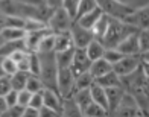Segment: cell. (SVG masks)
<instances>
[{
	"label": "cell",
	"instance_id": "obj_50",
	"mask_svg": "<svg viewBox=\"0 0 149 117\" xmlns=\"http://www.w3.org/2000/svg\"><path fill=\"white\" fill-rule=\"evenodd\" d=\"M139 58H140V63H143V64H149V50L141 52V53L139 55Z\"/></svg>",
	"mask_w": 149,
	"mask_h": 117
},
{
	"label": "cell",
	"instance_id": "obj_28",
	"mask_svg": "<svg viewBox=\"0 0 149 117\" xmlns=\"http://www.w3.org/2000/svg\"><path fill=\"white\" fill-rule=\"evenodd\" d=\"M52 52H55V35L49 33L41 40L37 53H52Z\"/></svg>",
	"mask_w": 149,
	"mask_h": 117
},
{
	"label": "cell",
	"instance_id": "obj_21",
	"mask_svg": "<svg viewBox=\"0 0 149 117\" xmlns=\"http://www.w3.org/2000/svg\"><path fill=\"white\" fill-rule=\"evenodd\" d=\"M72 47H74V46H73L70 32H63V33H56L55 35V53L64 52L67 49H72Z\"/></svg>",
	"mask_w": 149,
	"mask_h": 117
},
{
	"label": "cell",
	"instance_id": "obj_31",
	"mask_svg": "<svg viewBox=\"0 0 149 117\" xmlns=\"http://www.w3.org/2000/svg\"><path fill=\"white\" fill-rule=\"evenodd\" d=\"M97 8V0H81V3L78 6V14H76V18L81 17V15H84V14L87 12H90L93 9H96ZM74 18V20H76Z\"/></svg>",
	"mask_w": 149,
	"mask_h": 117
},
{
	"label": "cell",
	"instance_id": "obj_55",
	"mask_svg": "<svg viewBox=\"0 0 149 117\" xmlns=\"http://www.w3.org/2000/svg\"><path fill=\"white\" fill-rule=\"evenodd\" d=\"M43 2H46V0H43Z\"/></svg>",
	"mask_w": 149,
	"mask_h": 117
},
{
	"label": "cell",
	"instance_id": "obj_3",
	"mask_svg": "<svg viewBox=\"0 0 149 117\" xmlns=\"http://www.w3.org/2000/svg\"><path fill=\"white\" fill-rule=\"evenodd\" d=\"M73 23H74V20L65 12V9L58 8L52 12V15L47 20L46 26L53 35H56V33H63V32H70V27Z\"/></svg>",
	"mask_w": 149,
	"mask_h": 117
},
{
	"label": "cell",
	"instance_id": "obj_52",
	"mask_svg": "<svg viewBox=\"0 0 149 117\" xmlns=\"http://www.w3.org/2000/svg\"><path fill=\"white\" fill-rule=\"evenodd\" d=\"M6 108H8V105H6V102H5V98H3V96H0V116L5 113Z\"/></svg>",
	"mask_w": 149,
	"mask_h": 117
},
{
	"label": "cell",
	"instance_id": "obj_8",
	"mask_svg": "<svg viewBox=\"0 0 149 117\" xmlns=\"http://www.w3.org/2000/svg\"><path fill=\"white\" fill-rule=\"evenodd\" d=\"M123 22L132 26L137 31H149V5L145 6V8L135 9Z\"/></svg>",
	"mask_w": 149,
	"mask_h": 117
},
{
	"label": "cell",
	"instance_id": "obj_51",
	"mask_svg": "<svg viewBox=\"0 0 149 117\" xmlns=\"http://www.w3.org/2000/svg\"><path fill=\"white\" fill-rule=\"evenodd\" d=\"M140 68H141V72H143L145 78L149 81V64H143V63H140Z\"/></svg>",
	"mask_w": 149,
	"mask_h": 117
},
{
	"label": "cell",
	"instance_id": "obj_33",
	"mask_svg": "<svg viewBox=\"0 0 149 117\" xmlns=\"http://www.w3.org/2000/svg\"><path fill=\"white\" fill-rule=\"evenodd\" d=\"M44 27H47L46 26V23H43V22H38V20H35V18H26L24 20V32L26 33H29V32H37V31H41V29H44Z\"/></svg>",
	"mask_w": 149,
	"mask_h": 117
},
{
	"label": "cell",
	"instance_id": "obj_4",
	"mask_svg": "<svg viewBox=\"0 0 149 117\" xmlns=\"http://www.w3.org/2000/svg\"><path fill=\"white\" fill-rule=\"evenodd\" d=\"M108 117H146V116L143 114V111L137 105V100L134 99V96H131L130 93L125 91L119 107Z\"/></svg>",
	"mask_w": 149,
	"mask_h": 117
},
{
	"label": "cell",
	"instance_id": "obj_6",
	"mask_svg": "<svg viewBox=\"0 0 149 117\" xmlns=\"http://www.w3.org/2000/svg\"><path fill=\"white\" fill-rule=\"evenodd\" d=\"M56 91L63 99L72 98L74 93V76L70 68H58Z\"/></svg>",
	"mask_w": 149,
	"mask_h": 117
},
{
	"label": "cell",
	"instance_id": "obj_46",
	"mask_svg": "<svg viewBox=\"0 0 149 117\" xmlns=\"http://www.w3.org/2000/svg\"><path fill=\"white\" fill-rule=\"evenodd\" d=\"M29 63H31V53H28L26 56L20 61V63L17 64L18 67V70L20 72H26V73H29Z\"/></svg>",
	"mask_w": 149,
	"mask_h": 117
},
{
	"label": "cell",
	"instance_id": "obj_34",
	"mask_svg": "<svg viewBox=\"0 0 149 117\" xmlns=\"http://www.w3.org/2000/svg\"><path fill=\"white\" fill-rule=\"evenodd\" d=\"M2 68H3V72H5V75L8 78H11L14 73H17L18 72V67H17V64L12 61L9 56H5V58H2Z\"/></svg>",
	"mask_w": 149,
	"mask_h": 117
},
{
	"label": "cell",
	"instance_id": "obj_1",
	"mask_svg": "<svg viewBox=\"0 0 149 117\" xmlns=\"http://www.w3.org/2000/svg\"><path fill=\"white\" fill-rule=\"evenodd\" d=\"M134 32H139V31L134 29V27L130 26L128 23L122 22V20L111 18L110 26H108V31L105 33V37L100 40V43L104 44L105 49H116L126 37H130Z\"/></svg>",
	"mask_w": 149,
	"mask_h": 117
},
{
	"label": "cell",
	"instance_id": "obj_10",
	"mask_svg": "<svg viewBox=\"0 0 149 117\" xmlns=\"http://www.w3.org/2000/svg\"><path fill=\"white\" fill-rule=\"evenodd\" d=\"M90 64H91V61L88 59V56H87L85 49H76V47H74L73 64H72V67H70V70H72V73H73V76L76 78V76H79V75H82V73H85V72H88Z\"/></svg>",
	"mask_w": 149,
	"mask_h": 117
},
{
	"label": "cell",
	"instance_id": "obj_45",
	"mask_svg": "<svg viewBox=\"0 0 149 117\" xmlns=\"http://www.w3.org/2000/svg\"><path fill=\"white\" fill-rule=\"evenodd\" d=\"M38 116L40 117H61V114L58 111H53V109L43 107L41 109H38Z\"/></svg>",
	"mask_w": 149,
	"mask_h": 117
},
{
	"label": "cell",
	"instance_id": "obj_36",
	"mask_svg": "<svg viewBox=\"0 0 149 117\" xmlns=\"http://www.w3.org/2000/svg\"><path fill=\"white\" fill-rule=\"evenodd\" d=\"M81 3V0H64L63 2V8L65 9V12L74 20L78 14V6Z\"/></svg>",
	"mask_w": 149,
	"mask_h": 117
},
{
	"label": "cell",
	"instance_id": "obj_37",
	"mask_svg": "<svg viewBox=\"0 0 149 117\" xmlns=\"http://www.w3.org/2000/svg\"><path fill=\"white\" fill-rule=\"evenodd\" d=\"M116 2H119L123 6H128V8H132V9H140L149 5V0H116Z\"/></svg>",
	"mask_w": 149,
	"mask_h": 117
},
{
	"label": "cell",
	"instance_id": "obj_2",
	"mask_svg": "<svg viewBox=\"0 0 149 117\" xmlns=\"http://www.w3.org/2000/svg\"><path fill=\"white\" fill-rule=\"evenodd\" d=\"M40 56V79L44 88L56 91V79H58V65L55 59V52L52 53H38Z\"/></svg>",
	"mask_w": 149,
	"mask_h": 117
},
{
	"label": "cell",
	"instance_id": "obj_12",
	"mask_svg": "<svg viewBox=\"0 0 149 117\" xmlns=\"http://www.w3.org/2000/svg\"><path fill=\"white\" fill-rule=\"evenodd\" d=\"M49 33H52V32L47 29V27H44V29H41V31H37V32L26 33V37H24L26 50H28L29 53H37L38 46H40V43H41V40H43L46 35H49Z\"/></svg>",
	"mask_w": 149,
	"mask_h": 117
},
{
	"label": "cell",
	"instance_id": "obj_32",
	"mask_svg": "<svg viewBox=\"0 0 149 117\" xmlns=\"http://www.w3.org/2000/svg\"><path fill=\"white\" fill-rule=\"evenodd\" d=\"M5 27H14V29H23V27H24V18L3 15V29H5ZM3 29H2V31H3ZM23 31H24V29H23Z\"/></svg>",
	"mask_w": 149,
	"mask_h": 117
},
{
	"label": "cell",
	"instance_id": "obj_26",
	"mask_svg": "<svg viewBox=\"0 0 149 117\" xmlns=\"http://www.w3.org/2000/svg\"><path fill=\"white\" fill-rule=\"evenodd\" d=\"M93 84H94L93 76L88 72H85V73H82V75H79V76L74 78V91H78V90H88Z\"/></svg>",
	"mask_w": 149,
	"mask_h": 117
},
{
	"label": "cell",
	"instance_id": "obj_11",
	"mask_svg": "<svg viewBox=\"0 0 149 117\" xmlns=\"http://www.w3.org/2000/svg\"><path fill=\"white\" fill-rule=\"evenodd\" d=\"M116 49L123 55V56H135L140 55V44H139V32L131 33L130 37H126Z\"/></svg>",
	"mask_w": 149,
	"mask_h": 117
},
{
	"label": "cell",
	"instance_id": "obj_20",
	"mask_svg": "<svg viewBox=\"0 0 149 117\" xmlns=\"http://www.w3.org/2000/svg\"><path fill=\"white\" fill-rule=\"evenodd\" d=\"M85 52H87V56H88V59L91 61H97L100 58H104V52H105V47L104 44L100 43L99 40H93L91 43L85 47Z\"/></svg>",
	"mask_w": 149,
	"mask_h": 117
},
{
	"label": "cell",
	"instance_id": "obj_23",
	"mask_svg": "<svg viewBox=\"0 0 149 117\" xmlns=\"http://www.w3.org/2000/svg\"><path fill=\"white\" fill-rule=\"evenodd\" d=\"M73 100L76 102V105L81 108V111H85L87 107H88L90 104H93V100H91V94H90V88L88 90H78V91H74L73 93Z\"/></svg>",
	"mask_w": 149,
	"mask_h": 117
},
{
	"label": "cell",
	"instance_id": "obj_29",
	"mask_svg": "<svg viewBox=\"0 0 149 117\" xmlns=\"http://www.w3.org/2000/svg\"><path fill=\"white\" fill-rule=\"evenodd\" d=\"M82 114H84V117H108L107 109L102 108L100 105H97V104H94V102L87 107V109Z\"/></svg>",
	"mask_w": 149,
	"mask_h": 117
},
{
	"label": "cell",
	"instance_id": "obj_15",
	"mask_svg": "<svg viewBox=\"0 0 149 117\" xmlns=\"http://www.w3.org/2000/svg\"><path fill=\"white\" fill-rule=\"evenodd\" d=\"M102 9L97 8L96 9H93V11H90V12H87V14H84V15H81V17H78L74 22H76L79 26H82V27H85V29H90L91 31V27L96 24V22L102 17Z\"/></svg>",
	"mask_w": 149,
	"mask_h": 117
},
{
	"label": "cell",
	"instance_id": "obj_17",
	"mask_svg": "<svg viewBox=\"0 0 149 117\" xmlns=\"http://www.w3.org/2000/svg\"><path fill=\"white\" fill-rule=\"evenodd\" d=\"M61 117H84L81 108L76 105L73 98L63 99V108H61Z\"/></svg>",
	"mask_w": 149,
	"mask_h": 117
},
{
	"label": "cell",
	"instance_id": "obj_49",
	"mask_svg": "<svg viewBox=\"0 0 149 117\" xmlns=\"http://www.w3.org/2000/svg\"><path fill=\"white\" fill-rule=\"evenodd\" d=\"M17 2L23 3V5H28V6H40V5H44L43 0H17Z\"/></svg>",
	"mask_w": 149,
	"mask_h": 117
},
{
	"label": "cell",
	"instance_id": "obj_53",
	"mask_svg": "<svg viewBox=\"0 0 149 117\" xmlns=\"http://www.w3.org/2000/svg\"><path fill=\"white\" fill-rule=\"evenodd\" d=\"M3 76H6V75H5L3 68H2V58H0V78H3Z\"/></svg>",
	"mask_w": 149,
	"mask_h": 117
},
{
	"label": "cell",
	"instance_id": "obj_41",
	"mask_svg": "<svg viewBox=\"0 0 149 117\" xmlns=\"http://www.w3.org/2000/svg\"><path fill=\"white\" fill-rule=\"evenodd\" d=\"M31 98H32V93H29L28 90L18 91V102H17V105L23 107V108H28L29 104H31Z\"/></svg>",
	"mask_w": 149,
	"mask_h": 117
},
{
	"label": "cell",
	"instance_id": "obj_30",
	"mask_svg": "<svg viewBox=\"0 0 149 117\" xmlns=\"http://www.w3.org/2000/svg\"><path fill=\"white\" fill-rule=\"evenodd\" d=\"M24 90H28L29 93H40V91H43L44 90V85H43V82L41 79H40L38 76H33V75H29V78H28V82H26V88Z\"/></svg>",
	"mask_w": 149,
	"mask_h": 117
},
{
	"label": "cell",
	"instance_id": "obj_48",
	"mask_svg": "<svg viewBox=\"0 0 149 117\" xmlns=\"http://www.w3.org/2000/svg\"><path fill=\"white\" fill-rule=\"evenodd\" d=\"M22 117H40V116H38V109H33V108H31V107L24 108Z\"/></svg>",
	"mask_w": 149,
	"mask_h": 117
},
{
	"label": "cell",
	"instance_id": "obj_35",
	"mask_svg": "<svg viewBox=\"0 0 149 117\" xmlns=\"http://www.w3.org/2000/svg\"><path fill=\"white\" fill-rule=\"evenodd\" d=\"M122 58H123V55H122L117 49H105V52H104V59L107 63H110L111 65L117 64Z\"/></svg>",
	"mask_w": 149,
	"mask_h": 117
},
{
	"label": "cell",
	"instance_id": "obj_27",
	"mask_svg": "<svg viewBox=\"0 0 149 117\" xmlns=\"http://www.w3.org/2000/svg\"><path fill=\"white\" fill-rule=\"evenodd\" d=\"M2 37L5 38V41H18V40H24L26 32L23 29H14V27H5L3 31H0Z\"/></svg>",
	"mask_w": 149,
	"mask_h": 117
},
{
	"label": "cell",
	"instance_id": "obj_18",
	"mask_svg": "<svg viewBox=\"0 0 149 117\" xmlns=\"http://www.w3.org/2000/svg\"><path fill=\"white\" fill-rule=\"evenodd\" d=\"M110 20H111V17H108L107 14H102V17H100L97 22H96V24L91 27V32H93V35H94V40H99L100 41V40L105 37V33L108 31V26H110Z\"/></svg>",
	"mask_w": 149,
	"mask_h": 117
},
{
	"label": "cell",
	"instance_id": "obj_44",
	"mask_svg": "<svg viewBox=\"0 0 149 117\" xmlns=\"http://www.w3.org/2000/svg\"><path fill=\"white\" fill-rule=\"evenodd\" d=\"M8 91H11V81L8 76L0 78V96H5Z\"/></svg>",
	"mask_w": 149,
	"mask_h": 117
},
{
	"label": "cell",
	"instance_id": "obj_54",
	"mask_svg": "<svg viewBox=\"0 0 149 117\" xmlns=\"http://www.w3.org/2000/svg\"><path fill=\"white\" fill-rule=\"evenodd\" d=\"M6 43V41H5V38L2 37V33H0V49H2V47H3V44Z\"/></svg>",
	"mask_w": 149,
	"mask_h": 117
},
{
	"label": "cell",
	"instance_id": "obj_19",
	"mask_svg": "<svg viewBox=\"0 0 149 117\" xmlns=\"http://www.w3.org/2000/svg\"><path fill=\"white\" fill-rule=\"evenodd\" d=\"M90 94H91V100L94 104L100 105L102 108H105L108 111V102H107V93H105V88H102L100 85H97L96 82L90 87Z\"/></svg>",
	"mask_w": 149,
	"mask_h": 117
},
{
	"label": "cell",
	"instance_id": "obj_13",
	"mask_svg": "<svg viewBox=\"0 0 149 117\" xmlns=\"http://www.w3.org/2000/svg\"><path fill=\"white\" fill-rule=\"evenodd\" d=\"M43 104H44V107L53 109V111L61 113V108H63V98L58 94V91L44 88L43 90Z\"/></svg>",
	"mask_w": 149,
	"mask_h": 117
},
{
	"label": "cell",
	"instance_id": "obj_16",
	"mask_svg": "<svg viewBox=\"0 0 149 117\" xmlns=\"http://www.w3.org/2000/svg\"><path fill=\"white\" fill-rule=\"evenodd\" d=\"M113 72V65L110 63H107L104 58H100L97 61H93L90 64V68H88V73L93 76V79H97L100 76H104V75Z\"/></svg>",
	"mask_w": 149,
	"mask_h": 117
},
{
	"label": "cell",
	"instance_id": "obj_39",
	"mask_svg": "<svg viewBox=\"0 0 149 117\" xmlns=\"http://www.w3.org/2000/svg\"><path fill=\"white\" fill-rule=\"evenodd\" d=\"M24 108L20 107V105H14V107H8L5 109V113L0 116V117H22L23 116Z\"/></svg>",
	"mask_w": 149,
	"mask_h": 117
},
{
	"label": "cell",
	"instance_id": "obj_14",
	"mask_svg": "<svg viewBox=\"0 0 149 117\" xmlns=\"http://www.w3.org/2000/svg\"><path fill=\"white\" fill-rule=\"evenodd\" d=\"M105 93H107V102H108V116H110L122 102V98H123V94H125V90L120 85V87L107 88Z\"/></svg>",
	"mask_w": 149,
	"mask_h": 117
},
{
	"label": "cell",
	"instance_id": "obj_24",
	"mask_svg": "<svg viewBox=\"0 0 149 117\" xmlns=\"http://www.w3.org/2000/svg\"><path fill=\"white\" fill-rule=\"evenodd\" d=\"M94 82H96L97 85H100L102 88H105V90H107V88H111V87H120L122 85L120 78L114 72H110V73L104 75V76L94 79Z\"/></svg>",
	"mask_w": 149,
	"mask_h": 117
},
{
	"label": "cell",
	"instance_id": "obj_38",
	"mask_svg": "<svg viewBox=\"0 0 149 117\" xmlns=\"http://www.w3.org/2000/svg\"><path fill=\"white\" fill-rule=\"evenodd\" d=\"M29 75H33V76H40V56H38V53H31Z\"/></svg>",
	"mask_w": 149,
	"mask_h": 117
},
{
	"label": "cell",
	"instance_id": "obj_5",
	"mask_svg": "<svg viewBox=\"0 0 149 117\" xmlns=\"http://www.w3.org/2000/svg\"><path fill=\"white\" fill-rule=\"evenodd\" d=\"M97 6L102 9L104 14H107L108 17L122 20V22L135 11L132 8H128V6L120 5L119 2H116V0H97Z\"/></svg>",
	"mask_w": 149,
	"mask_h": 117
},
{
	"label": "cell",
	"instance_id": "obj_47",
	"mask_svg": "<svg viewBox=\"0 0 149 117\" xmlns=\"http://www.w3.org/2000/svg\"><path fill=\"white\" fill-rule=\"evenodd\" d=\"M63 2L64 0H46L44 5L47 6V8H50V9H58V8H63Z\"/></svg>",
	"mask_w": 149,
	"mask_h": 117
},
{
	"label": "cell",
	"instance_id": "obj_7",
	"mask_svg": "<svg viewBox=\"0 0 149 117\" xmlns=\"http://www.w3.org/2000/svg\"><path fill=\"white\" fill-rule=\"evenodd\" d=\"M70 33H72V40H73V46L76 49H85L91 41L94 40V35L90 29H85V27L79 26L74 22L70 27Z\"/></svg>",
	"mask_w": 149,
	"mask_h": 117
},
{
	"label": "cell",
	"instance_id": "obj_43",
	"mask_svg": "<svg viewBox=\"0 0 149 117\" xmlns=\"http://www.w3.org/2000/svg\"><path fill=\"white\" fill-rule=\"evenodd\" d=\"M3 98H5L6 105H8V107H14V105H17V102H18V91L11 90V91L6 93Z\"/></svg>",
	"mask_w": 149,
	"mask_h": 117
},
{
	"label": "cell",
	"instance_id": "obj_40",
	"mask_svg": "<svg viewBox=\"0 0 149 117\" xmlns=\"http://www.w3.org/2000/svg\"><path fill=\"white\" fill-rule=\"evenodd\" d=\"M139 44L140 53L149 50V31H139Z\"/></svg>",
	"mask_w": 149,
	"mask_h": 117
},
{
	"label": "cell",
	"instance_id": "obj_42",
	"mask_svg": "<svg viewBox=\"0 0 149 117\" xmlns=\"http://www.w3.org/2000/svg\"><path fill=\"white\" fill-rule=\"evenodd\" d=\"M29 107H31V108H33V109H41V108L44 107V104H43V91H40V93H33V94H32Z\"/></svg>",
	"mask_w": 149,
	"mask_h": 117
},
{
	"label": "cell",
	"instance_id": "obj_25",
	"mask_svg": "<svg viewBox=\"0 0 149 117\" xmlns=\"http://www.w3.org/2000/svg\"><path fill=\"white\" fill-rule=\"evenodd\" d=\"M28 78H29V73L26 72H17L14 73L12 76L9 78L11 81V90H15V91H22L26 88V82H28Z\"/></svg>",
	"mask_w": 149,
	"mask_h": 117
},
{
	"label": "cell",
	"instance_id": "obj_22",
	"mask_svg": "<svg viewBox=\"0 0 149 117\" xmlns=\"http://www.w3.org/2000/svg\"><path fill=\"white\" fill-rule=\"evenodd\" d=\"M73 55H74V47L67 49L64 52L55 53V59H56L58 68H70L72 64H73Z\"/></svg>",
	"mask_w": 149,
	"mask_h": 117
},
{
	"label": "cell",
	"instance_id": "obj_9",
	"mask_svg": "<svg viewBox=\"0 0 149 117\" xmlns=\"http://www.w3.org/2000/svg\"><path fill=\"white\" fill-rule=\"evenodd\" d=\"M139 67H140L139 55H135V56H123L117 64L113 65V72L116 73L119 78H123V76L131 75L132 72H135Z\"/></svg>",
	"mask_w": 149,
	"mask_h": 117
}]
</instances>
